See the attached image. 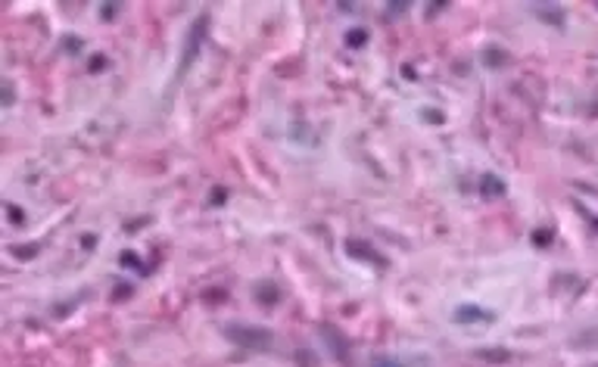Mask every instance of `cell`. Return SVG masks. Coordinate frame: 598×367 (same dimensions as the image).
Masks as SVG:
<instances>
[{"mask_svg": "<svg viewBox=\"0 0 598 367\" xmlns=\"http://www.w3.org/2000/svg\"><path fill=\"white\" fill-rule=\"evenodd\" d=\"M228 336L243 346V349H265L271 346V333L268 330H250V327H228Z\"/></svg>", "mask_w": 598, "mask_h": 367, "instance_id": "1", "label": "cell"}, {"mask_svg": "<svg viewBox=\"0 0 598 367\" xmlns=\"http://www.w3.org/2000/svg\"><path fill=\"white\" fill-rule=\"evenodd\" d=\"M206 34V19H196V25H193V31H190V37H187V50H184V59H181V72H178V78L187 72V66L193 62V56H196V50H199V37Z\"/></svg>", "mask_w": 598, "mask_h": 367, "instance_id": "2", "label": "cell"}, {"mask_svg": "<svg viewBox=\"0 0 598 367\" xmlns=\"http://www.w3.org/2000/svg\"><path fill=\"white\" fill-rule=\"evenodd\" d=\"M461 323H473V320H483V323H489L492 320V311H483V308H473V305H464V308H458V314H455Z\"/></svg>", "mask_w": 598, "mask_h": 367, "instance_id": "3", "label": "cell"}, {"mask_svg": "<svg viewBox=\"0 0 598 367\" xmlns=\"http://www.w3.org/2000/svg\"><path fill=\"white\" fill-rule=\"evenodd\" d=\"M480 190H483V196H502L505 193V184L499 178H492V175H483L480 178Z\"/></svg>", "mask_w": 598, "mask_h": 367, "instance_id": "4", "label": "cell"}, {"mask_svg": "<svg viewBox=\"0 0 598 367\" xmlns=\"http://www.w3.org/2000/svg\"><path fill=\"white\" fill-rule=\"evenodd\" d=\"M371 367H405V364H402V361H396V358H383V355H380V358H374V361H371Z\"/></svg>", "mask_w": 598, "mask_h": 367, "instance_id": "5", "label": "cell"}, {"mask_svg": "<svg viewBox=\"0 0 598 367\" xmlns=\"http://www.w3.org/2000/svg\"><path fill=\"white\" fill-rule=\"evenodd\" d=\"M349 44H365V31H349Z\"/></svg>", "mask_w": 598, "mask_h": 367, "instance_id": "6", "label": "cell"}, {"mask_svg": "<svg viewBox=\"0 0 598 367\" xmlns=\"http://www.w3.org/2000/svg\"><path fill=\"white\" fill-rule=\"evenodd\" d=\"M536 243H539V246H545V243H551V230H539V233H536Z\"/></svg>", "mask_w": 598, "mask_h": 367, "instance_id": "7", "label": "cell"}]
</instances>
